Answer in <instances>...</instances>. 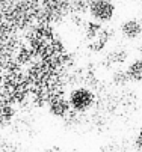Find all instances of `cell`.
I'll list each match as a JSON object with an SVG mask.
<instances>
[{
    "mask_svg": "<svg viewBox=\"0 0 142 152\" xmlns=\"http://www.w3.org/2000/svg\"><path fill=\"white\" fill-rule=\"evenodd\" d=\"M94 94L86 89V88H79V89H74L70 95V99H68V104L73 110L76 112H86L92 107L94 104Z\"/></svg>",
    "mask_w": 142,
    "mask_h": 152,
    "instance_id": "1",
    "label": "cell"
},
{
    "mask_svg": "<svg viewBox=\"0 0 142 152\" xmlns=\"http://www.w3.org/2000/svg\"><path fill=\"white\" fill-rule=\"evenodd\" d=\"M89 14L95 21L106 23L115 15V5L110 0H92L89 3Z\"/></svg>",
    "mask_w": 142,
    "mask_h": 152,
    "instance_id": "2",
    "label": "cell"
},
{
    "mask_svg": "<svg viewBox=\"0 0 142 152\" xmlns=\"http://www.w3.org/2000/svg\"><path fill=\"white\" fill-rule=\"evenodd\" d=\"M121 33L127 39H136L142 33V26L138 20H127L121 24Z\"/></svg>",
    "mask_w": 142,
    "mask_h": 152,
    "instance_id": "3",
    "label": "cell"
},
{
    "mask_svg": "<svg viewBox=\"0 0 142 152\" xmlns=\"http://www.w3.org/2000/svg\"><path fill=\"white\" fill-rule=\"evenodd\" d=\"M126 75L130 81H142V59H138L130 63Z\"/></svg>",
    "mask_w": 142,
    "mask_h": 152,
    "instance_id": "4",
    "label": "cell"
},
{
    "mask_svg": "<svg viewBox=\"0 0 142 152\" xmlns=\"http://www.w3.org/2000/svg\"><path fill=\"white\" fill-rule=\"evenodd\" d=\"M68 108H70L68 101L67 99H62V98H57V99H54L50 104V110H52V113L54 116H64V115H67Z\"/></svg>",
    "mask_w": 142,
    "mask_h": 152,
    "instance_id": "5",
    "label": "cell"
},
{
    "mask_svg": "<svg viewBox=\"0 0 142 152\" xmlns=\"http://www.w3.org/2000/svg\"><path fill=\"white\" fill-rule=\"evenodd\" d=\"M133 145H135V149H136V152H142V131H139V133L136 134Z\"/></svg>",
    "mask_w": 142,
    "mask_h": 152,
    "instance_id": "6",
    "label": "cell"
}]
</instances>
